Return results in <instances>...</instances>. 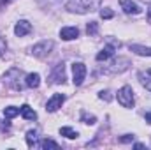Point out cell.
<instances>
[{
  "instance_id": "obj_11",
  "label": "cell",
  "mask_w": 151,
  "mask_h": 150,
  "mask_svg": "<svg viewBox=\"0 0 151 150\" xmlns=\"http://www.w3.org/2000/svg\"><path fill=\"white\" fill-rule=\"evenodd\" d=\"M139 81H141V85H142L146 90L151 92V69L141 71V73H139Z\"/></svg>"
},
{
  "instance_id": "obj_7",
  "label": "cell",
  "mask_w": 151,
  "mask_h": 150,
  "mask_svg": "<svg viewBox=\"0 0 151 150\" xmlns=\"http://www.w3.org/2000/svg\"><path fill=\"white\" fill-rule=\"evenodd\" d=\"M63 103H65V95H63V94H55V95L47 101V104H46V111H49V113L56 111L58 108H62Z\"/></svg>"
},
{
  "instance_id": "obj_26",
  "label": "cell",
  "mask_w": 151,
  "mask_h": 150,
  "mask_svg": "<svg viewBox=\"0 0 151 150\" xmlns=\"http://www.w3.org/2000/svg\"><path fill=\"white\" fill-rule=\"evenodd\" d=\"M144 118H146V122H148V124H151V113H146V115H144Z\"/></svg>"
},
{
  "instance_id": "obj_14",
  "label": "cell",
  "mask_w": 151,
  "mask_h": 150,
  "mask_svg": "<svg viewBox=\"0 0 151 150\" xmlns=\"http://www.w3.org/2000/svg\"><path fill=\"white\" fill-rule=\"evenodd\" d=\"M25 83H27V87H30V88H37L39 85H40V76H39L37 73H30V74H27Z\"/></svg>"
},
{
  "instance_id": "obj_24",
  "label": "cell",
  "mask_w": 151,
  "mask_h": 150,
  "mask_svg": "<svg viewBox=\"0 0 151 150\" xmlns=\"http://www.w3.org/2000/svg\"><path fill=\"white\" fill-rule=\"evenodd\" d=\"M119 141L121 143H130V141H134V134H123L119 138Z\"/></svg>"
},
{
  "instance_id": "obj_23",
  "label": "cell",
  "mask_w": 151,
  "mask_h": 150,
  "mask_svg": "<svg viewBox=\"0 0 151 150\" xmlns=\"http://www.w3.org/2000/svg\"><path fill=\"white\" fill-rule=\"evenodd\" d=\"M5 51H7V41L0 36V57H4Z\"/></svg>"
},
{
  "instance_id": "obj_15",
  "label": "cell",
  "mask_w": 151,
  "mask_h": 150,
  "mask_svg": "<svg viewBox=\"0 0 151 150\" xmlns=\"http://www.w3.org/2000/svg\"><path fill=\"white\" fill-rule=\"evenodd\" d=\"M27 145H28L30 149H35V147L40 145V143H39L37 131H28V133H27Z\"/></svg>"
},
{
  "instance_id": "obj_10",
  "label": "cell",
  "mask_w": 151,
  "mask_h": 150,
  "mask_svg": "<svg viewBox=\"0 0 151 150\" xmlns=\"http://www.w3.org/2000/svg\"><path fill=\"white\" fill-rule=\"evenodd\" d=\"M60 37L63 41H72V39L79 37V30H77V27H63L60 30Z\"/></svg>"
},
{
  "instance_id": "obj_19",
  "label": "cell",
  "mask_w": 151,
  "mask_h": 150,
  "mask_svg": "<svg viewBox=\"0 0 151 150\" xmlns=\"http://www.w3.org/2000/svg\"><path fill=\"white\" fill-rule=\"evenodd\" d=\"M40 149H44V150H47V149H58L60 145L56 143V141H53V140H49V138H46V140H42L40 141V145H39Z\"/></svg>"
},
{
  "instance_id": "obj_8",
  "label": "cell",
  "mask_w": 151,
  "mask_h": 150,
  "mask_svg": "<svg viewBox=\"0 0 151 150\" xmlns=\"http://www.w3.org/2000/svg\"><path fill=\"white\" fill-rule=\"evenodd\" d=\"M119 5H121L125 14H139L141 12V7L132 0H119Z\"/></svg>"
},
{
  "instance_id": "obj_17",
  "label": "cell",
  "mask_w": 151,
  "mask_h": 150,
  "mask_svg": "<svg viewBox=\"0 0 151 150\" xmlns=\"http://www.w3.org/2000/svg\"><path fill=\"white\" fill-rule=\"evenodd\" d=\"M86 34H88L90 37L97 36V34H99V23H97V21H90V23L86 25Z\"/></svg>"
},
{
  "instance_id": "obj_4",
  "label": "cell",
  "mask_w": 151,
  "mask_h": 150,
  "mask_svg": "<svg viewBox=\"0 0 151 150\" xmlns=\"http://www.w3.org/2000/svg\"><path fill=\"white\" fill-rule=\"evenodd\" d=\"M53 48H55V42L49 41V39H46V41L37 42V44L32 48V53H34V57H37V58H44V57H47V55L51 53Z\"/></svg>"
},
{
  "instance_id": "obj_20",
  "label": "cell",
  "mask_w": 151,
  "mask_h": 150,
  "mask_svg": "<svg viewBox=\"0 0 151 150\" xmlns=\"http://www.w3.org/2000/svg\"><path fill=\"white\" fill-rule=\"evenodd\" d=\"M81 122H83V124H90V125H93V124L97 122V118H95V115H88L86 111H83V115H81Z\"/></svg>"
},
{
  "instance_id": "obj_27",
  "label": "cell",
  "mask_w": 151,
  "mask_h": 150,
  "mask_svg": "<svg viewBox=\"0 0 151 150\" xmlns=\"http://www.w3.org/2000/svg\"><path fill=\"white\" fill-rule=\"evenodd\" d=\"M148 21L151 23V4H150V7H148Z\"/></svg>"
},
{
  "instance_id": "obj_6",
  "label": "cell",
  "mask_w": 151,
  "mask_h": 150,
  "mask_svg": "<svg viewBox=\"0 0 151 150\" xmlns=\"http://www.w3.org/2000/svg\"><path fill=\"white\" fill-rule=\"evenodd\" d=\"M49 79H51V83H56V85H60V83H65V66H63V62L55 66V69L51 71Z\"/></svg>"
},
{
  "instance_id": "obj_3",
  "label": "cell",
  "mask_w": 151,
  "mask_h": 150,
  "mask_svg": "<svg viewBox=\"0 0 151 150\" xmlns=\"http://www.w3.org/2000/svg\"><path fill=\"white\" fill-rule=\"evenodd\" d=\"M121 44H119V41H113V39H109V44H106L99 53H97V62H106V60H109V58H113L114 57V51L119 48Z\"/></svg>"
},
{
  "instance_id": "obj_28",
  "label": "cell",
  "mask_w": 151,
  "mask_h": 150,
  "mask_svg": "<svg viewBox=\"0 0 151 150\" xmlns=\"http://www.w3.org/2000/svg\"><path fill=\"white\" fill-rule=\"evenodd\" d=\"M142 2H150V4H151V0H142Z\"/></svg>"
},
{
  "instance_id": "obj_13",
  "label": "cell",
  "mask_w": 151,
  "mask_h": 150,
  "mask_svg": "<svg viewBox=\"0 0 151 150\" xmlns=\"http://www.w3.org/2000/svg\"><path fill=\"white\" fill-rule=\"evenodd\" d=\"M19 113H21V117H23L25 120H35V118H37V113L34 111V108H30L28 104H23V106L19 108Z\"/></svg>"
},
{
  "instance_id": "obj_5",
  "label": "cell",
  "mask_w": 151,
  "mask_h": 150,
  "mask_svg": "<svg viewBox=\"0 0 151 150\" xmlns=\"http://www.w3.org/2000/svg\"><path fill=\"white\" fill-rule=\"evenodd\" d=\"M72 74H74V85L81 87L84 78H86V66L83 62H74L72 64Z\"/></svg>"
},
{
  "instance_id": "obj_16",
  "label": "cell",
  "mask_w": 151,
  "mask_h": 150,
  "mask_svg": "<svg viewBox=\"0 0 151 150\" xmlns=\"http://www.w3.org/2000/svg\"><path fill=\"white\" fill-rule=\"evenodd\" d=\"M60 134H62V136H65V138H69V140H74V138L79 136V134H77V131H74L72 127H62V129H60Z\"/></svg>"
},
{
  "instance_id": "obj_1",
  "label": "cell",
  "mask_w": 151,
  "mask_h": 150,
  "mask_svg": "<svg viewBox=\"0 0 151 150\" xmlns=\"http://www.w3.org/2000/svg\"><path fill=\"white\" fill-rule=\"evenodd\" d=\"M102 0H69L65 9L69 12H77V14H86L95 9H99Z\"/></svg>"
},
{
  "instance_id": "obj_21",
  "label": "cell",
  "mask_w": 151,
  "mask_h": 150,
  "mask_svg": "<svg viewBox=\"0 0 151 150\" xmlns=\"http://www.w3.org/2000/svg\"><path fill=\"white\" fill-rule=\"evenodd\" d=\"M100 18H102V20H111V18H114V11L109 9V7H104V9L100 11Z\"/></svg>"
},
{
  "instance_id": "obj_12",
  "label": "cell",
  "mask_w": 151,
  "mask_h": 150,
  "mask_svg": "<svg viewBox=\"0 0 151 150\" xmlns=\"http://www.w3.org/2000/svg\"><path fill=\"white\" fill-rule=\"evenodd\" d=\"M128 48H130V51H134L135 55L151 57V48H148V46H141V44H130Z\"/></svg>"
},
{
  "instance_id": "obj_9",
  "label": "cell",
  "mask_w": 151,
  "mask_h": 150,
  "mask_svg": "<svg viewBox=\"0 0 151 150\" xmlns=\"http://www.w3.org/2000/svg\"><path fill=\"white\" fill-rule=\"evenodd\" d=\"M30 32H32V25H30L27 20L18 21L16 27H14V34H16L18 37H23V36H27V34H30Z\"/></svg>"
},
{
  "instance_id": "obj_2",
  "label": "cell",
  "mask_w": 151,
  "mask_h": 150,
  "mask_svg": "<svg viewBox=\"0 0 151 150\" xmlns=\"http://www.w3.org/2000/svg\"><path fill=\"white\" fill-rule=\"evenodd\" d=\"M116 97H118V103L123 106V108H134V104H135V99H134V90H132V87H121L119 90H118V94H116Z\"/></svg>"
},
{
  "instance_id": "obj_18",
  "label": "cell",
  "mask_w": 151,
  "mask_h": 150,
  "mask_svg": "<svg viewBox=\"0 0 151 150\" xmlns=\"http://www.w3.org/2000/svg\"><path fill=\"white\" fill-rule=\"evenodd\" d=\"M4 115H5L7 120H9V118H14L16 115H19V108H16V106H7V108H4Z\"/></svg>"
},
{
  "instance_id": "obj_22",
  "label": "cell",
  "mask_w": 151,
  "mask_h": 150,
  "mask_svg": "<svg viewBox=\"0 0 151 150\" xmlns=\"http://www.w3.org/2000/svg\"><path fill=\"white\" fill-rule=\"evenodd\" d=\"M99 97H100L102 101H107V103L113 99V95H111V92H109V90H102V92L99 94Z\"/></svg>"
},
{
  "instance_id": "obj_25",
  "label": "cell",
  "mask_w": 151,
  "mask_h": 150,
  "mask_svg": "<svg viewBox=\"0 0 151 150\" xmlns=\"http://www.w3.org/2000/svg\"><path fill=\"white\" fill-rule=\"evenodd\" d=\"M12 0H0V9H4V5H9Z\"/></svg>"
}]
</instances>
